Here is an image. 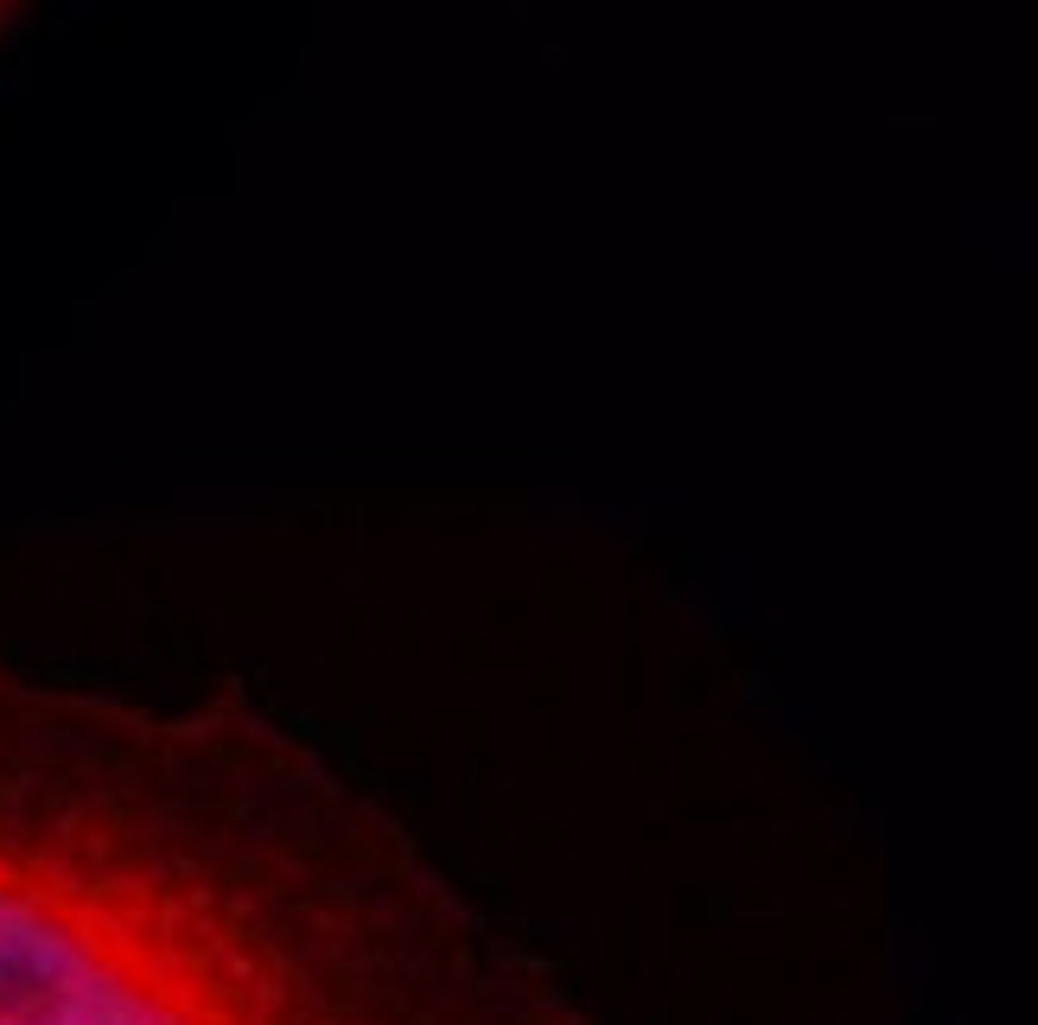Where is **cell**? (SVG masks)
Here are the masks:
<instances>
[{
	"label": "cell",
	"mask_w": 1038,
	"mask_h": 1025,
	"mask_svg": "<svg viewBox=\"0 0 1038 1025\" xmlns=\"http://www.w3.org/2000/svg\"><path fill=\"white\" fill-rule=\"evenodd\" d=\"M20 7H26V0H0V39H7V32H13V20H20Z\"/></svg>",
	"instance_id": "cell-2"
},
{
	"label": "cell",
	"mask_w": 1038,
	"mask_h": 1025,
	"mask_svg": "<svg viewBox=\"0 0 1038 1025\" xmlns=\"http://www.w3.org/2000/svg\"><path fill=\"white\" fill-rule=\"evenodd\" d=\"M0 1025H586L325 739L0 669Z\"/></svg>",
	"instance_id": "cell-1"
}]
</instances>
